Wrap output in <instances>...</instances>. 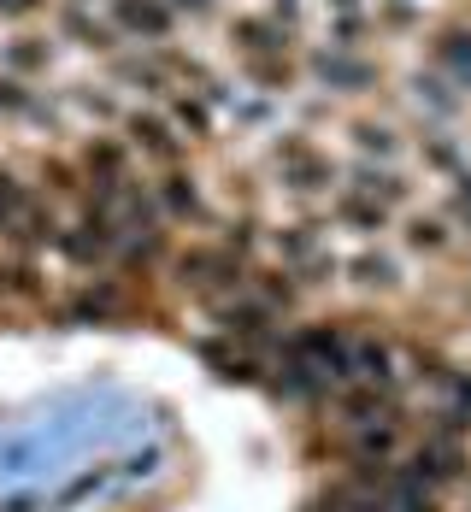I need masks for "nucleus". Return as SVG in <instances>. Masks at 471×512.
Segmentation results:
<instances>
[{
  "label": "nucleus",
  "instance_id": "f257e3e1",
  "mask_svg": "<svg viewBox=\"0 0 471 512\" xmlns=\"http://www.w3.org/2000/svg\"><path fill=\"white\" fill-rule=\"evenodd\" d=\"M301 77H313L330 95H371L383 83V65L366 48H342V42H307L301 48Z\"/></svg>",
  "mask_w": 471,
  "mask_h": 512
},
{
  "label": "nucleus",
  "instance_id": "f03ea898",
  "mask_svg": "<svg viewBox=\"0 0 471 512\" xmlns=\"http://www.w3.org/2000/svg\"><path fill=\"white\" fill-rule=\"evenodd\" d=\"M48 12H53L59 48H83V53H95V59H112L118 48H130V42L112 30L106 6H95V0H53Z\"/></svg>",
  "mask_w": 471,
  "mask_h": 512
},
{
  "label": "nucleus",
  "instance_id": "7ed1b4c3",
  "mask_svg": "<svg viewBox=\"0 0 471 512\" xmlns=\"http://www.w3.org/2000/svg\"><path fill=\"white\" fill-rule=\"evenodd\" d=\"M124 142H130V154L148 159V165H183L189 159V142L171 130V118L159 112V106H124Z\"/></svg>",
  "mask_w": 471,
  "mask_h": 512
},
{
  "label": "nucleus",
  "instance_id": "20e7f679",
  "mask_svg": "<svg viewBox=\"0 0 471 512\" xmlns=\"http://www.w3.org/2000/svg\"><path fill=\"white\" fill-rule=\"evenodd\" d=\"M224 42H230V53L236 59H265V53H301L307 42L295 36V30H283L271 12H230L224 18Z\"/></svg>",
  "mask_w": 471,
  "mask_h": 512
},
{
  "label": "nucleus",
  "instance_id": "39448f33",
  "mask_svg": "<svg viewBox=\"0 0 471 512\" xmlns=\"http://www.w3.org/2000/svg\"><path fill=\"white\" fill-rule=\"evenodd\" d=\"M271 159H277L283 189H295V195H318V189L336 183V165H330V154L318 148L313 136H283V142L271 148Z\"/></svg>",
  "mask_w": 471,
  "mask_h": 512
},
{
  "label": "nucleus",
  "instance_id": "423d86ee",
  "mask_svg": "<svg viewBox=\"0 0 471 512\" xmlns=\"http://www.w3.org/2000/svg\"><path fill=\"white\" fill-rule=\"evenodd\" d=\"M106 18H112V30H118L130 48H159V42H171L177 24H183L165 0H106Z\"/></svg>",
  "mask_w": 471,
  "mask_h": 512
},
{
  "label": "nucleus",
  "instance_id": "0eeeda50",
  "mask_svg": "<svg viewBox=\"0 0 471 512\" xmlns=\"http://www.w3.org/2000/svg\"><path fill=\"white\" fill-rule=\"evenodd\" d=\"M53 59H59V36H42V30H18V36H6V42H0V71H6V77H18V83L48 77Z\"/></svg>",
  "mask_w": 471,
  "mask_h": 512
},
{
  "label": "nucleus",
  "instance_id": "6e6552de",
  "mask_svg": "<svg viewBox=\"0 0 471 512\" xmlns=\"http://www.w3.org/2000/svg\"><path fill=\"white\" fill-rule=\"evenodd\" d=\"M154 206H159V218H201L207 206H201V183H195V171L171 165V171L154 183Z\"/></svg>",
  "mask_w": 471,
  "mask_h": 512
},
{
  "label": "nucleus",
  "instance_id": "1a4fd4ad",
  "mask_svg": "<svg viewBox=\"0 0 471 512\" xmlns=\"http://www.w3.org/2000/svg\"><path fill=\"white\" fill-rule=\"evenodd\" d=\"M348 142L366 154V165L377 159V165H389V159H401V148H407V136L389 124V118H354L348 124Z\"/></svg>",
  "mask_w": 471,
  "mask_h": 512
},
{
  "label": "nucleus",
  "instance_id": "9d476101",
  "mask_svg": "<svg viewBox=\"0 0 471 512\" xmlns=\"http://www.w3.org/2000/svg\"><path fill=\"white\" fill-rule=\"evenodd\" d=\"M336 218H342V224H354V230H383V224L395 218V206H383L377 195H366V189H354V183H348V189L336 195Z\"/></svg>",
  "mask_w": 471,
  "mask_h": 512
},
{
  "label": "nucleus",
  "instance_id": "9b49d317",
  "mask_svg": "<svg viewBox=\"0 0 471 512\" xmlns=\"http://www.w3.org/2000/svg\"><path fill=\"white\" fill-rule=\"evenodd\" d=\"M436 65L448 71V83L454 89H471V36L466 30H436Z\"/></svg>",
  "mask_w": 471,
  "mask_h": 512
},
{
  "label": "nucleus",
  "instance_id": "f8f14e48",
  "mask_svg": "<svg viewBox=\"0 0 471 512\" xmlns=\"http://www.w3.org/2000/svg\"><path fill=\"white\" fill-rule=\"evenodd\" d=\"M448 242H454L448 218H436V212H419V218H407V248H419V254H442Z\"/></svg>",
  "mask_w": 471,
  "mask_h": 512
},
{
  "label": "nucleus",
  "instance_id": "ddd939ff",
  "mask_svg": "<svg viewBox=\"0 0 471 512\" xmlns=\"http://www.w3.org/2000/svg\"><path fill=\"white\" fill-rule=\"evenodd\" d=\"M354 277H360L366 289H395V283H401L395 259H383V254H360V259H354Z\"/></svg>",
  "mask_w": 471,
  "mask_h": 512
},
{
  "label": "nucleus",
  "instance_id": "4468645a",
  "mask_svg": "<svg viewBox=\"0 0 471 512\" xmlns=\"http://www.w3.org/2000/svg\"><path fill=\"white\" fill-rule=\"evenodd\" d=\"M53 0H0V24H12V30H30L42 12H48Z\"/></svg>",
  "mask_w": 471,
  "mask_h": 512
},
{
  "label": "nucleus",
  "instance_id": "2eb2a0df",
  "mask_svg": "<svg viewBox=\"0 0 471 512\" xmlns=\"http://www.w3.org/2000/svg\"><path fill=\"white\" fill-rule=\"evenodd\" d=\"M165 6H171L177 18H212V12H218L224 0H165Z\"/></svg>",
  "mask_w": 471,
  "mask_h": 512
},
{
  "label": "nucleus",
  "instance_id": "dca6fc26",
  "mask_svg": "<svg viewBox=\"0 0 471 512\" xmlns=\"http://www.w3.org/2000/svg\"><path fill=\"white\" fill-rule=\"evenodd\" d=\"M101 6H106V0H101Z\"/></svg>",
  "mask_w": 471,
  "mask_h": 512
}]
</instances>
